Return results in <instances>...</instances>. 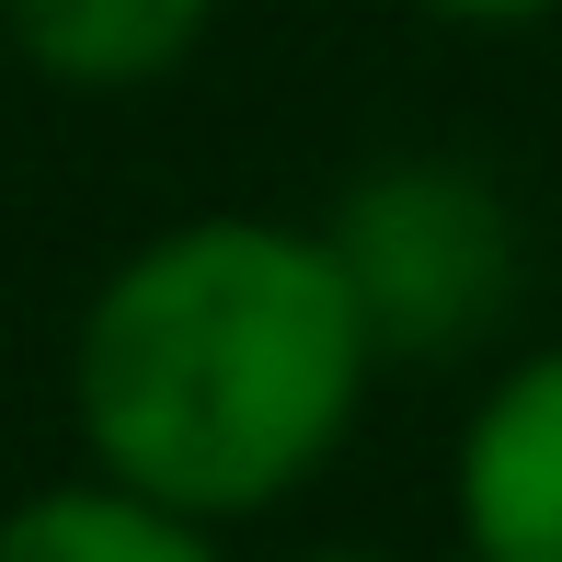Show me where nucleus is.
Returning <instances> with one entry per match:
<instances>
[{
	"label": "nucleus",
	"instance_id": "1",
	"mask_svg": "<svg viewBox=\"0 0 562 562\" xmlns=\"http://www.w3.org/2000/svg\"><path fill=\"white\" fill-rule=\"evenodd\" d=\"M368 311L322 229L184 218L92 288L69 345L92 471L195 528L288 505L368 402Z\"/></svg>",
	"mask_w": 562,
	"mask_h": 562
},
{
	"label": "nucleus",
	"instance_id": "4",
	"mask_svg": "<svg viewBox=\"0 0 562 562\" xmlns=\"http://www.w3.org/2000/svg\"><path fill=\"white\" fill-rule=\"evenodd\" d=\"M218 0H0V35L58 92H149L207 46Z\"/></svg>",
	"mask_w": 562,
	"mask_h": 562
},
{
	"label": "nucleus",
	"instance_id": "6",
	"mask_svg": "<svg viewBox=\"0 0 562 562\" xmlns=\"http://www.w3.org/2000/svg\"><path fill=\"white\" fill-rule=\"evenodd\" d=\"M425 23H471V35H517V23H551L562 0H414Z\"/></svg>",
	"mask_w": 562,
	"mask_h": 562
},
{
	"label": "nucleus",
	"instance_id": "5",
	"mask_svg": "<svg viewBox=\"0 0 562 562\" xmlns=\"http://www.w3.org/2000/svg\"><path fill=\"white\" fill-rule=\"evenodd\" d=\"M0 562H229V551H218V528L92 471V482H58V494H23L0 517Z\"/></svg>",
	"mask_w": 562,
	"mask_h": 562
},
{
	"label": "nucleus",
	"instance_id": "3",
	"mask_svg": "<svg viewBox=\"0 0 562 562\" xmlns=\"http://www.w3.org/2000/svg\"><path fill=\"white\" fill-rule=\"evenodd\" d=\"M459 540L471 562H562V345L517 356L459 425Z\"/></svg>",
	"mask_w": 562,
	"mask_h": 562
},
{
	"label": "nucleus",
	"instance_id": "7",
	"mask_svg": "<svg viewBox=\"0 0 562 562\" xmlns=\"http://www.w3.org/2000/svg\"><path fill=\"white\" fill-rule=\"evenodd\" d=\"M299 562H402V551H299Z\"/></svg>",
	"mask_w": 562,
	"mask_h": 562
},
{
	"label": "nucleus",
	"instance_id": "2",
	"mask_svg": "<svg viewBox=\"0 0 562 562\" xmlns=\"http://www.w3.org/2000/svg\"><path fill=\"white\" fill-rule=\"evenodd\" d=\"M322 241H334L379 356H459L517 299V218L459 161H379Z\"/></svg>",
	"mask_w": 562,
	"mask_h": 562
}]
</instances>
